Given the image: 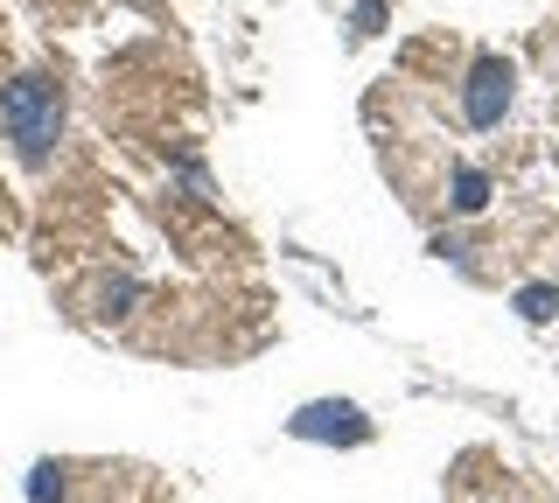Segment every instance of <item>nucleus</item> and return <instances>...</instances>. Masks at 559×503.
<instances>
[{
    "label": "nucleus",
    "mask_w": 559,
    "mask_h": 503,
    "mask_svg": "<svg viewBox=\"0 0 559 503\" xmlns=\"http://www.w3.org/2000/svg\"><path fill=\"white\" fill-rule=\"evenodd\" d=\"M294 433H301V441H364L371 420L336 398V406H301V412H294Z\"/></svg>",
    "instance_id": "3"
},
{
    "label": "nucleus",
    "mask_w": 559,
    "mask_h": 503,
    "mask_svg": "<svg viewBox=\"0 0 559 503\" xmlns=\"http://www.w3.org/2000/svg\"><path fill=\"white\" fill-rule=\"evenodd\" d=\"M511 92H518L511 63H503V57H476V71H468V98H462L468 127H497V119L511 112Z\"/></svg>",
    "instance_id": "2"
},
{
    "label": "nucleus",
    "mask_w": 559,
    "mask_h": 503,
    "mask_svg": "<svg viewBox=\"0 0 559 503\" xmlns=\"http://www.w3.org/2000/svg\"><path fill=\"white\" fill-rule=\"evenodd\" d=\"M98 301H105V308H98V315H127V301H133V280H112V287H105V294H98Z\"/></svg>",
    "instance_id": "6"
},
{
    "label": "nucleus",
    "mask_w": 559,
    "mask_h": 503,
    "mask_svg": "<svg viewBox=\"0 0 559 503\" xmlns=\"http://www.w3.org/2000/svg\"><path fill=\"white\" fill-rule=\"evenodd\" d=\"M518 308H524L532 322H546V315H552V287H524V294H518Z\"/></svg>",
    "instance_id": "5"
},
{
    "label": "nucleus",
    "mask_w": 559,
    "mask_h": 503,
    "mask_svg": "<svg viewBox=\"0 0 559 503\" xmlns=\"http://www.w3.org/2000/svg\"><path fill=\"white\" fill-rule=\"evenodd\" d=\"M454 203H462V211H483V203H489V182L476 176V168H462V176H454Z\"/></svg>",
    "instance_id": "4"
},
{
    "label": "nucleus",
    "mask_w": 559,
    "mask_h": 503,
    "mask_svg": "<svg viewBox=\"0 0 559 503\" xmlns=\"http://www.w3.org/2000/svg\"><path fill=\"white\" fill-rule=\"evenodd\" d=\"M378 14H384V0H364V8H357V36H371V28H378Z\"/></svg>",
    "instance_id": "8"
},
{
    "label": "nucleus",
    "mask_w": 559,
    "mask_h": 503,
    "mask_svg": "<svg viewBox=\"0 0 559 503\" xmlns=\"http://www.w3.org/2000/svg\"><path fill=\"white\" fill-rule=\"evenodd\" d=\"M49 496H63V468H35V503H49Z\"/></svg>",
    "instance_id": "7"
},
{
    "label": "nucleus",
    "mask_w": 559,
    "mask_h": 503,
    "mask_svg": "<svg viewBox=\"0 0 559 503\" xmlns=\"http://www.w3.org/2000/svg\"><path fill=\"white\" fill-rule=\"evenodd\" d=\"M0 127H8V141L28 168L49 161V147H57V133H63V92L49 77H14L8 92H0Z\"/></svg>",
    "instance_id": "1"
}]
</instances>
